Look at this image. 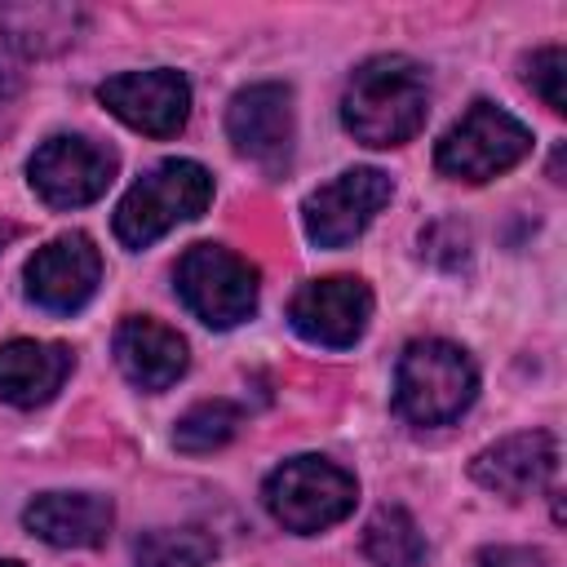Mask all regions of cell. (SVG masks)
I'll return each mask as SVG.
<instances>
[{
    "instance_id": "6da1fadb",
    "label": "cell",
    "mask_w": 567,
    "mask_h": 567,
    "mask_svg": "<svg viewBox=\"0 0 567 567\" xmlns=\"http://www.w3.org/2000/svg\"><path fill=\"white\" fill-rule=\"evenodd\" d=\"M425 111H430V80L403 53H381L359 62L341 97L346 133L372 151L412 142L425 124Z\"/></svg>"
},
{
    "instance_id": "7a4b0ae2",
    "label": "cell",
    "mask_w": 567,
    "mask_h": 567,
    "mask_svg": "<svg viewBox=\"0 0 567 567\" xmlns=\"http://www.w3.org/2000/svg\"><path fill=\"white\" fill-rule=\"evenodd\" d=\"M474 394H478V368L461 346L443 337L403 346L394 368V412L403 421L447 425L474 403Z\"/></svg>"
},
{
    "instance_id": "3957f363",
    "label": "cell",
    "mask_w": 567,
    "mask_h": 567,
    "mask_svg": "<svg viewBox=\"0 0 567 567\" xmlns=\"http://www.w3.org/2000/svg\"><path fill=\"white\" fill-rule=\"evenodd\" d=\"M213 204V173L195 159H164L142 173L115 208V239L124 248H146L182 221H195Z\"/></svg>"
},
{
    "instance_id": "277c9868",
    "label": "cell",
    "mask_w": 567,
    "mask_h": 567,
    "mask_svg": "<svg viewBox=\"0 0 567 567\" xmlns=\"http://www.w3.org/2000/svg\"><path fill=\"white\" fill-rule=\"evenodd\" d=\"M359 483L350 470H341L328 456H292L270 470L261 483V505L270 518L297 536H315L332 523H341L354 509Z\"/></svg>"
},
{
    "instance_id": "5b68a950",
    "label": "cell",
    "mask_w": 567,
    "mask_h": 567,
    "mask_svg": "<svg viewBox=\"0 0 567 567\" xmlns=\"http://www.w3.org/2000/svg\"><path fill=\"white\" fill-rule=\"evenodd\" d=\"M527 151H532V128L523 120H514L509 111H501L496 102L478 97L439 137L434 168L452 182L478 186V182H492V177L509 173L518 159H527Z\"/></svg>"
},
{
    "instance_id": "8992f818",
    "label": "cell",
    "mask_w": 567,
    "mask_h": 567,
    "mask_svg": "<svg viewBox=\"0 0 567 567\" xmlns=\"http://www.w3.org/2000/svg\"><path fill=\"white\" fill-rule=\"evenodd\" d=\"M173 288L208 328H235L257 310V266L221 244H190L177 257Z\"/></svg>"
},
{
    "instance_id": "52a82bcc",
    "label": "cell",
    "mask_w": 567,
    "mask_h": 567,
    "mask_svg": "<svg viewBox=\"0 0 567 567\" xmlns=\"http://www.w3.org/2000/svg\"><path fill=\"white\" fill-rule=\"evenodd\" d=\"M120 155L106 142L80 137V133H58L35 146L27 159V182L49 208H84L106 195L115 182Z\"/></svg>"
},
{
    "instance_id": "ba28073f",
    "label": "cell",
    "mask_w": 567,
    "mask_h": 567,
    "mask_svg": "<svg viewBox=\"0 0 567 567\" xmlns=\"http://www.w3.org/2000/svg\"><path fill=\"white\" fill-rule=\"evenodd\" d=\"M390 195H394L390 173H381V168H346L341 177H332L328 186L306 195L301 226H306L310 244L346 248L377 221V213L390 204Z\"/></svg>"
},
{
    "instance_id": "9c48e42d",
    "label": "cell",
    "mask_w": 567,
    "mask_h": 567,
    "mask_svg": "<svg viewBox=\"0 0 567 567\" xmlns=\"http://www.w3.org/2000/svg\"><path fill=\"white\" fill-rule=\"evenodd\" d=\"M97 102L146 137H177L190 120V84L173 66L124 71L97 84Z\"/></svg>"
},
{
    "instance_id": "30bf717a",
    "label": "cell",
    "mask_w": 567,
    "mask_h": 567,
    "mask_svg": "<svg viewBox=\"0 0 567 567\" xmlns=\"http://www.w3.org/2000/svg\"><path fill=\"white\" fill-rule=\"evenodd\" d=\"M368 319H372V288L359 275L310 279L288 301L292 332L306 337L310 346H328V350L354 346L363 337Z\"/></svg>"
},
{
    "instance_id": "8fae6325",
    "label": "cell",
    "mask_w": 567,
    "mask_h": 567,
    "mask_svg": "<svg viewBox=\"0 0 567 567\" xmlns=\"http://www.w3.org/2000/svg\"><path fill=\"white\" fill-rule=\"evenodd\" d=\"M226 137L235 151L266 173L288 168L292 159V137H297V115H292V89L288 84H248L230 97L226 106Z\"/></svg>"
},
{
    "instance_id": "7c38bea8",
    "label": "cell",
    "mask_w": 567,
    "mask_h": 567,
    "mask_svg": "<svg viewBox=\"0 0 567 567\" xmlns=\"http://www.w3.org/2000/svg\"><path fill=\"white\" fill-rule=\"evenodd\" d=\"M22 279H27V297L40 310L75 315L80 306H89V297L102 284V252L84 230H71L35 248Z\"/></svg>"
},
{
    "instance_id": "4fadbf2b",
    "label": "cell",
    "mask_w": 567,
    "mask_h": 567,
    "mask_svg": "<svg viewBox=\"0 0 567 567\" xmlns=\"http://www.w3.org/2000/svg\"><path fill=\"white\" fill-rule=\"evenodd\" d=\"M558 470V439L549 430H523L492 447H483L470 461V478L505 501H523L540 487H549Z\"/></svg>"
},
{
    "instance_id": "5bb4252c",
    "label": "cell",
    "mask_w": 567,
    "mask_h": 567,
    "mask_svg": "<svg viewBox=\"0 0 567 567\" xmlns=\"http://www.w3.org/2000/svg\"><path fill=\"white\" fill-rule=\"evenodd\" d=\"M115 363L120 372L137 385V390H168L173 381H182L186 363H190V350H186V337L151 315H128L120 328H115Z\"/></svg>"
},
{
    "instance_id": "9a60e30c",
    "label": "cell",
    "mask_w": 567,
    "mask_h": 567,
    "mask_svg": "<svg viewBox=\"0 0 567 567\" xmlns=\"http://www.w3.org/2000/svg\"><path fill=\"white\" fill-rule=\"evenodd\" d=\"M22 523L31 536L58 549H93L111 536L115 527V505L97 492H40L27 509Z\"/></svg>"
},
{
    "instance_id": "2e32d148",
    "label": "cell",
    "mask_w": 567,
    "mask_h": 567,
    "mask_svg": "<svg viewBox=\"0 0 567 567\" xmlns=\"http://www.w3.org/2000/svg\"><path fill=\"white\" fill-rule=\"evenodd\" d=\"M75 368L71 346L62 341H35L18 337L0 346V399L13 408H40L49 403Z\"/></svg>"
},
{
    "instance_id": "e0dca14e",
    "label": "cell",
    "mask_w": 567,
    "mask_h": 567,
    "mask_svg": "<svg viewBox=\"0 0 567 567\" xmlns=\"http://www.w3.org/2000/svg\"><path fill=\"white\" fill-rule=\"evenodd\" d=\"M84 13L75 4H53V0H22V4H0V31L4 40L27 53V58H49L75 44Z\"/></svg>"
},
{
    "instance_id": "ac0fdd59",
    "label": "cell",
    "mask_w": 567,
    "mask_h": 567,
    "mask_svg": "<svg viewBox=\"0 0 567 567\" xmlns=\"http://www.w3.org/2000/svg\"><path fill=\"white\" fill-rule=\"evenodd\" d=\"M363 554L377 567H421L425 536L403 505H381L363 527Z\"/></svg>"
},
{
    "instance_id": "d6986e66",
    "label": "cell",
    "mask_w": 567,
    "mask_h": 567,
    "mask_svg": "<svg viewBox=\"0 0 567 567\" xmlns=\"http://www.w3.org/2000/svg\"><path fill=\"white\" fill-rule=\"evenodd\" d=\"M217 558V540L204 527H155L133 540V567H204Z\"/></svg>"
},
{
    "instance_id": "ffe728a7",
    "label": "cell",
    "mask_w": 567,
    "mask_h": 567,
    "mask_svg": "<svg viewBox=\"0 0 567 567\" xmlns=\"http://www.w3.org/2000/svg\"><path fill=\"white\" fill-rule=\"evenodd\" d=\"M239 408L235 403H226V399H204V403H195L190 412H182V421H177V430H173V443L182 447V452H217V447H226L235 434H239Z\"/></svg>"
},
{
    "instance_id": "44dd1931",
    "label": "cell",
    "mask_w": 567,
    "mask_h": 567,
    "mask_svg": "<svg viewBox=\"0 0 567 567\" xmlns=\"http://www.w3.org/2000/svg\"><path fill=\"white\" fill-rule=\"evenodd\" d=\"M523 84L554 111V115H563L567 111V53H563V44H545V49H536L527 62H523Z\"/></svg>"
},
{
    "instance_id": "7402d4cb",
    "label": "cell",
    "mask_w": 567,
    "mask_h": 567,
    "mask_svg": "<svg viewBox=\"0 0 567 567\" xmlns=\"http://www.w3.org/2000/svg\"><path fill=\"white\" fill-rule=\"evenodd\" d=\"M478 567H554V558L536 545H487L478 554Z\"/></svg>"
},
{
    "instance_id": "603a6c76",
    "label": "cell",
    "mask_w": 567,
    "mask_h": 567,
    "mask_svg": "<svg viewBox=\"0 0 567 567\" xmlns=\"http://www.w3.org/2000/svg\"><path fill=\"white\" fill-rule=\"evenodd\" d=\"M13 235H18V230H13V226H9V221H0V248H4V244H9V239H13Z\"/></svg>"
},
{
    "instance_id": "cb8c5ba5",
    "label": "cell",
    "mask_w": 567,
    "mask_h": 567,
    "mask_svg": "<svg viewBox=\"0 0 567 567\" xmlns=\"http://www.w3.org/2000/svg\"><path fill=\"white\" fill-rule=\"evenodd\" d=\"M0 567H27V563H18V558H0Z\"/></svg>"
}]
</instances>
